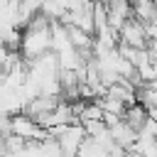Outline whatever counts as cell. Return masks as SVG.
Masks as SVG:
<instances>
[{
	"label": "cell",
	"mask_w": 157,
	"mask_h": 157,
	"mask_svg": "<svg viewBox=\"0 0 157 157\" xmlns=\"http://www.w3.org/2000/svg\"><path fill=\"white\" fill-rule=\"evenodd\" d=\"M76 155H78V157H110L108 147L101 145L96 137H88V135H86V140L81 142V147H78Z\"/></svg>",
	"instance_id": "cell-2"
},
{
	"label": "cell",
	"mask_w": 157,
	"mask_h": 157,
	"mask_svg": "<svg viewBox=\"0 0 157 157\" xmlns=\"http://www.w3.org/2000/svg\"><path fill=\"white\" fill-rule=\"evenodd\" d=\"M123 123L128 125V128H132L135 132H140L142 128H145V123L150 120V113H147V108L140 103V101H135V103H130V105H125V110H123Z\"/></svg>",
	"instance_id": "cell-1"
}]
</instances>
